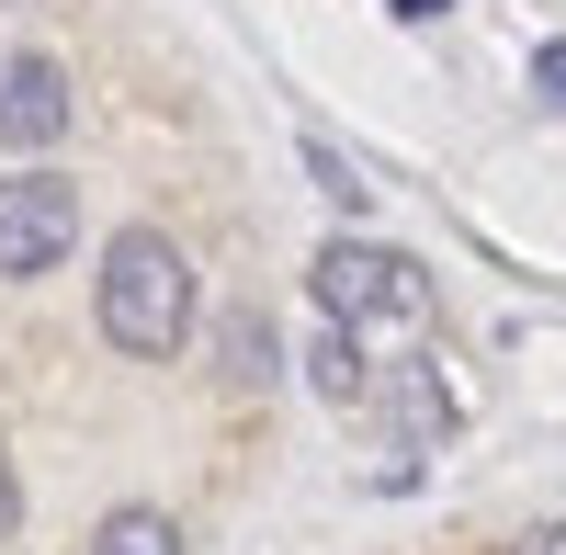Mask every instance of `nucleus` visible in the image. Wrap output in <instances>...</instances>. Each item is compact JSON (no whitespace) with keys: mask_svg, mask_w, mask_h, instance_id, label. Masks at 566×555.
Returning <instances> with one entry per match:
<instances>
[{"mask_svg":"<svg viewBox=\"0 0 566 555\" xmlns=\"http://www.w3.org/2000/svg\"><path fill=\"white\" fill-rule=\"evenodd\" d=\"M103 341L136 363H170L193 341V261L170 227H114L103 239Z\"/></svg>","mask_w":566,"mask_h":555,"instance_id":"1","label":"nucleus"},{"mask_svg":"<svg viewBox=\"0 0 566 555\" xmlns=\"http://www.w3.org/2000/svg\"><path fill=\"white\" fill-rule=\"evenodd\" d=\"M306 284H317V317L328 329H419V317H431V272H419L408 250H386V239H328L317 261H306Z\"/></svg>","mask_w":566,"mask_h":555,"instance_id":"2","label":"nucleus"},{"mask_svg":"<svg viewBox=\"0 0 566 555\" xmlns=\"http://www.w3.org/2000/svg\"><path fill=\"white\" fill-rule=\"evenodd\" d=\"M80 250V181L69 170H12L0 181V272L34 284V272H57Z\"/></svg>","mask_w":566,"mask_h":555,"instance_id":"3","label":"nucleus"},{"mask_svg":"<svg viewBox=\"0 0 566 555\" xmlns=\"http://www.w3.org/2000/svg\"><path fill=\"white\" fill-rule=\"evenodd\" d=\"M80 125V91L57 57H0V148H57Z\"/></svg>","mask_w":566,"mask_h":555,"instance_id":"4","label":"nucleus"},{"mask_svg":"<svg viewBox=\"0 0 566 555\" xmlns=\"http://www.w3.org/2000/svg\"><path fill=\"white\" fill-rule=\"evenodd\" d=\"M306 386H317L328 408H363V397H374V375H363V341H352V329H317V341H306Z\"/></svg>","mask_w":566,"mask_h":555,"instance_id":"5","label":"nucleus"},{"mask_svg":"<svg viewBox=\"0 0 566 555\" xmlns=\"http://www.w3.org/2000/svg\"><path fill=\"white\" fill-rule=\"evenodd\" d=\"M91 555H181V522H170V511H148V499H125V511H103Z\"/></svg>","mask_w":566,"mask_h":555,"instance_id":"6","label":"nucleus"},{"mask_svg":"<svg viewBox=\"0 0 566 555\" xmlns=\"http://www.w3.org/2000/svg\"><path fill=\"white\" fill-rule=\"evenodd\" d=\"M283 363H272V329L261 317H227V386H272Z\"/></svg>","mask_w":566,"mask_h":555,"instance_id":"7","label":"nucleus"},{"mask_svg":"<svg viewBox=\"0 0 566 555\" xmlns=\"http://www.w3.org/2000/svg\"><path fill=\"white\" fill-rule=\"evenodd\" d=\"M306 170H317V193L340 205V216H363V205H374V181H363V170H352L340 148H328V136H306Z\"/></svg>","mask_w":566,"mask_h":555,"instance_id":"8","label":"nucleus"},{"mask_svg":"<svg viewBox=\"0 0 566 555\" xmlns=\"http://www.w3.org/2000/svg\"><path fill=\"white\" fill-rule=\"evenodd\" d=\"M533 91H544V103L566 114V45H533Z\"/></svg>","mask_w":566,"mask_h":555,"instance_id":"9","label":"nucleus"},{"mask_svg":"<svg viewBox=\"0 0 566 555\" xmlns=\"http://www.w3.org/2000/svg\"><path fill=\"white\" fill-rule=\"evenodd\" d=\"M23 533V477H12V453H0V544Z\"/></svg>","mask_w":566,"mask_h":555,"instance_id":"10","label":"nucleus"},{"mask_svg":"<svg viewBox=\"0 0 566 555\" xmlns=\"http://www.w3.org/2000/svg\"><path fill=\"white\" fill-rule=\"evenodd\" d=\"M510 555H566V522H544V533H522Z\"/></svg>","mask_w":566,"mask_h":555,"instance_id":"11","label":"nucleus"},{"mask_svg":"<svg viewBox=\"0 0 566 555\" xmlns=\"http://www.w3.org/2000/svg\"><path fill=\"white\" fill-rule=\"evenodd\" d=\"M386 12H397V23H442L453 0H386Z\"/></svg>","mask_w":566,"mask_h":555,"instance_id":"12","label":"nucleus"}]
</instances>
